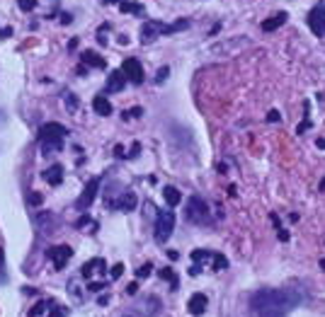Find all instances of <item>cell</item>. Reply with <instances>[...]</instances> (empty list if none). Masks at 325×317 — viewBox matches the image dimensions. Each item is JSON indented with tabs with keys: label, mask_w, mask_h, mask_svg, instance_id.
Returning <instances> with one entry per match:
<instances>
[{
	"label": "cell",
	"mask_w": 325,
	"mask_h": 317,
	"mask_svg": "<svg viewBox=\"0 0 325 317\" xmlns=\"http://www.w3.org/2000/svg\"><path fill=\"white\" fill-rule=\"evenodd\" d=\"M121 73L127 75L129 83H134V85H141L143 83V66H141V61L138 58H124L121 63Z\"/></svg>",
	"instance_id": "obj_8"
},
{
	"label": "cell",
	"mask_w": 325,
	"mask_h": 317,
	"mask_svg": "<svg viewBox=\"0 0 325 317\" xmlns=\"http://www.w3.org/2000/svg\"><path fill=\"white\" fill-rule=\"evenodd\" d=\"M306 22H308V29L316 36H325V5L323 3L316 5V8H311Z\"/></svg>",
	"instance_id": "obj_6"
},
{
	"label": "cell",
	"mask_w": 325,
	"mask_h": 317,
	"mask_svg": "<svg viewBox=\"0 0 325 317\" xmlns=\"http://www.w3.org/2000/svg\"><path fill=\"white\" fill-rule=\"evenodd\" d=\"M93 109H95L97 116H110V114H112V104H110V100H107L104 94H97V97L93 100Z\"/></svg>",
	"instance_id": "obj_14"
},
{
	"label": "cell",
	"mask_w": 325,
	"mask_h": 317,
	"mask_svg": "<svg viewBox=\"0 0 325 317\" xmlns=\"http://www.w3.org/2000/svg\"><path fill=\"white\" fill-rule=\"evenodd\" d=\"M162 199L168 201V206H177L182 201V194L177 187H172V184H168V187H162Z\"/></svg>",
	"instance_id": "obj_16"
},
{
	"label": "cell",
	"mask_w": 325,
	"mask_h": 317,
	"mask_svg": "<svg viewBox=\"0 0 325 317\" xmlns=\"http://www.w3.org/2000/svg\"><path fill=\"white\" fill-rule=\"evenodd\" d=\"M206 305H209V298H206L204 293H194V295L187 300V310H189V312H192L194 317L204 315V312H206Z\"/></svg>",
	"instance_id": "obj_11"
},
{
	"label": "cell",
	"mask_w": 325,
	"mask_h": 317,
	"mask_svg": "<svg viewBox=\"0 0 325 317\" xmlns=\"http://www.w3.org/2000/svg\"><path fill=\"white\" fill-rule=\"evenodd\" d=\"M97 303H100V305H107V303H110V295H100V298H97Z\"/></svg>",
	"instance_id": "obj_40"
},
{
	"label": "cell",
	"mask_w": 325,
	"mask_h": 317,
	"mask_svg": "<svg viewBox=\"0 0 325 317\" xmlns=\"http://www.w3.org/2000/svg\"><path fill=\"white\" fill-rule=\"evenodd\" d=\"M318 189H320V191H325V177H323V182L318 184Z\"/></svg>",
	"instance_id": "obj_43"
},
{
	"label": "cell",
	"mask_w": 325,
	"mask_h": 317,
	"mask_svg": "<svg viewBox=\"0 0 325 317\" xmlns=\"http://www.w3.org/2000/svg\"><path fill=\"white\" fill-rule=\"evenodd\" d=\"M114 155H117V157H127V150H124L121 146H117L114 148Z\"/></svg>",
	"instance_id": "obj_38"
},
{
	"label": "cell",
	"mask_w": 325,
	"mask_h": 317,
	"mask_svg": "<svg viewBox=\"0 0 325 317\" xmlns=\"http://www.w3.org/2000/svg\"><path fill=\"white\" fill-rule=\"evenodd\" d=\"M44 201V196L39 194V191H29V196H27V204L29 206H39Z\"/></svg>",
	"instance_id": "obj_29"
},
{
	"label": "cell",
	"mask_w": 325,
	"mask_h": 317,
	"mask_svg": "<svg viewBox=\"0 0 325 317\" xmlns=\"http://www.w3.org/2000/svg\"><path fill=\"white\" fill-rule=\"evenodd\" d=\"M66 315H68V312H66L63 308H59V305H53V310H51V315H49V317H66Z\"/></svg>",
	"instance_id": "obj_34"
},
{
	"label": "cell",
	"mask_w": 325,
	"mask_h": 317,
	"mask_svg": "<svg viewBox=\"0 0 325 317\" xmlns=\"http://www.w3.org/2000/svg\"><path fill=\"white\" fill-rule=\"evenodd\" d=\"M80 61H83L85 66H90V68H104V66H107V61H104L100 53H95V51H83Z\"/></svg>",
	"instance_id": "obj_15"
},
{
	"label": "cell",
	"mask_w": 325,
	"mask_h": 317,
	"mask_svg": "<svg viewBox=\"0 0 325 317\" xmlns=\"http://www.w3.org/2000/svg\"><path fill=\"white\" fill-rule=\"evenodd\" d=\"M185 218L194 225H209L211 215H209V204L202 196H189L185 206Z\"/></svg>",
	"instance_id": "obj_3"
},
{
	"label": "cell",
	"mask_w": 325,
	"mask_h": 317,
	"mask_svg": "<svg viewBox=\"0 0 325 317\" xmlns=\"http://www.w3.org/2000/svg\"><path fill=\"white\" fill-rule=\"evenodd\" d=\"M138 153H141V143H134V146H131V150L127 153V157H129V160H134Z\"/></svg>",
	"instance_id": "obj_33"
},
{
	"label": "cell",
	"mask_w": 325,
	"mask_h": 317,
	"mask_svg": "<svg viewBox=\"0 0 325 317\" xmlns=\"http://www.w3.org/2000/svg\"><path fill=\"white\" fill-rule=\"evenodd\" d=\"M107 288V281H87V291H93V293H100Z\"/></svg>",
	"instance_id": "obj_26"
},
{
	"label": "cell",
	"mask_w": 325,
	"mask_h": 317,
	"mask_svg": "<svg viewBox=\"0 0 325 317\" xmlns=\"http://www.w3.org/2000/svg\"><path fill=\"white\" fill-rule=\"evenodd\" d=\"M22 291H25L27 295H34V293H37V288H32V286H27V288H22Z\"/></svg>",
	"instance_id": "obj_42"
},
{
	"label": "cell",
	"mask_w": 325,
	"mask_h": 317,
	"mask_svg": "<svg viewBox=\"0 0 325 317\" xmlns=\"http://www.w3.org/2000/svg\"><path fill=\"white\" fill-rule=\"evenodd\" d=\"M12 34V27H3V29H0V36H10Z\"/></svg>",
	"instance_id": "obj_39"
},
{
	"label": "cell",
	"mask_w": 325,
	"mask_h": 317,
	"mask_svg": "<svg viewBox=\"0 0 325 317\" xmlns=\"http://www.w3.org/2000/svg\"><path fill=\"white\" fill-rule=\"evenodd\" d=\"M17 5L22 12H32L37 8V0H17Z\"/></svg>",
	"instance_id": "obj_27"
},
{
	"label": "cell",
	"mask_w": 325,
	"mask_h": 317,
	"mask_svg": "<svg viewBox=\"0 0 325 317\" xmlns=\"http://www.w3.org/2000/svg\"><path fill=\"white\" fill-rule=\"evenodd\" d=\"M209 259H214V252H211V249H194V252H192V262H194V264L204 266Z\"/></svg>",
	"instance_id": "obj_20"
},
{
	"label": "cell",
	"mask_w": 325,
	"mask_h": 317,
	"mask_svg": "<svg viewBox=\"0 0 325 317\" xmlns=\"http://www.w3.org/2000/svg\"><path fill=\"white\" fill-rule=\"evenodd\" d=\"M70 22H73V15L70 12H63L61 15V25H70Z\"/></svg>",
	"instance_id": "obj_36"
},
{
	"label": "cell",
	"mask_w": 325,
	"mask_h": 317,
	"mask_svg": "<svg viewBox=\"0 0 325 317\" xmlns=\"http://www.w3.org/2000/svg\"><path fill=\"white\" fill-rule=\"evenodd\" d=\"M158 274H160V279H165V281L170 283V291H177V286H180V281H177V274L172 271L170 266H165V269H160Z\"/></svg>",
	"instance_id": "obj_19"
},
{
	"label": "cell",
	"mask_w": 325,
	"mask_h": 317,
	"mask_svg": "<svg viewBox=\"0 0 325 317\" xmlns=\"http://www.w3.org/2000/svg\"><path fill=\"white\" fill-rule=\"evenodd\" d=\"M102 266H107V262H104L102 257H95V259H90V262H85V264L80 266V276L90 281V279H93V274H97L95 269H102Z\"/></svg>",
	"instance_id": "obj_12"
},
{
	"label": "cell",
	"mask_w": 325,
	"mask_h": 317,
	"mask_svg": "<svg viewBox=\"0 0 325 317\" xmlns=\"http://www.w3.org/2000/svg\"><path fill=\"white\" fill-rule=\"evenodd\" d=\"M127 85V75L121 70H112L110 77H107V85H104V92L107 94H114V92H121Z\"/></svg>",
	"instance_id": "obj_10"
},
{
	"label": "cell",
	"mask_w": 325,
	"mask_h": 317,
	"mask_svg": "<svg viewBox=\"0 0 325 317\" xmlns=\"http://www.w3.org/2000/svg\"><path fill=\"white\" fill-rule=\"evenodd\" d=\"M97 191H100V177H93V180L85 184L83 194H80V196H78V201H76V208H78V211H87V208L93 206L95 196H97Z\"/></svg>",
	"instance_id": "obj_7"
},
{
	"label": "cell",
	"mask_w": 325,
	"mask_h": 317,
	"mask_svg": "<svg viewBox=\"0 0 325 317\" xmlns=\"http://www.w3.org/2000/svg\"><path fill=\"white\" fill-rule=\"evenodd\" d=\"M44 180H46V184H51V187H59L61 182H63V165H51L49 170L44 172Z\"/></svg>",
	"instance_id": "obj_13"
},
{
	"label": "cell",
	"mask_w": 325,
	"mask_h": 317,
	"mask_svg": "<svg viewBox=\"0 0 325 317\" xmlns=\"http://www.w3.org/2000/svg\"><path fill=\"white\" fill-rule=\"evenodd\" d=\"M323 5H325V0H323Z\"/></svg>",
	"instance_id": "obj_45"
},
{
	"label": "cell",
	"mask_w": 325,
	"mask_h": 317,
	"mask_svg": "<svg viewBox=\"0 0 325 317\" xmlns=\"http://www.w3.org/2000/svg\"><path fill=\"white\" fill-rule=\"evenodd\" d=\"M151 271H153V264H151V262H146L143 266H138L136 279H148V276H151Z\"/></svg>",
	"instance_id": "obj_25"
},
{
	"label": "cell",
	"mask_w": 325,
	"mask_h": 317,
	"mask_svg": "<svg viewBox=\"0 0 325 317\" xmlns=\"http://www.w3.org/2000/svg\"><path fill=\"white\" fill-rule=\"evenodd\" d=\"M121 274H124V264H114V266H112V271H110L112 279H119Z\"/></svg>",
	"instance_id": "obj_32"
},
{
	"label": "cell",
	"mask_w": 325,
	"mask_h": 317,
	"mask_svg": "<svg viewBox=\"0 0 325 317\" xmlns=\"http://www.w3.org/2000/svg\"><path fill=\"white\" fill-rule=\"evenodd\" d=\"M127 293H129V295H136V293H138V286H136V283H129V286H127Z\"/></svg>",
	"instance_id": "obj_37"
},
{
	"label": "cell",
	"mask_w": 325,
	"mask_h": 317,
	"mask_svg": "<svg viewBox=\"0 0 325 317\" xmlns=\"http://www.w3.org/2000/svg\"><path fill=\"white\" fill-rule=\"evenodd\" d=\"M3 266H5V249H0V271H3Z\"/></svg>",
	"instance_id": "obj_41"
},
{
	"label": "cell",
	"mask_w": 325,
	"mask_h": 317,
	"mask_svg": "<svg viewBox=\"0 0 325 317\" xmlns=\"http://www.w3.org/2000/svg\"><path fill=\"white\" fill-rule=\"evenodd\" d=\"M42 143V153L44 155H51V153H59L63 148V141H39Z\"/></svg>",
	"instance_id": "obj_21"
},
{
	"label": "cell",
	"mask_w": 325,
	"mask_h": 317,
	"mask_svg": "<svg viewBox=\"0 0 325 317\" xmlns=\"http://www.w3.org/2000/svg\"><path fill=\"white\" fill-rule=\"evenodd\" d=\"M141 114H143V107H134V109L121 112V116H124V119H136V116H141Z\"/></svg>",
	"instance_id": "obj_28"
},
{
	"label": "cell",
	"mask_w": 325,
	"mask_h": 317,
	"mask_svg": "<svg viewBox=\"0 0 325 317\" xmlns=\"http://www.w3.org/2000/svg\"><path fill=\"white\" fill-rule=\"evenodd\" d=\"M168 75H170V68H168V66H162V68L158 70V75H155V83H162Z\"/></svg>",
	"instance_id": "obj_31"
},
{
	"label": "cell",
	"mask_w": 325,
	"mask_h": 317,
	"mask_svg": "<svg viewBox=\"0 0 325 317\" xmlns=\"http://www.w3.org/2000/svg\"><path fill=\"white\" fill-rule=\"evenodd\" d=\"M172 230H175V213L172 211H165V213H158L155 218V225H153V237L158 245H165L170 240Z\"/></svg>",
	"instance_id": "obj_4"
},
{
	"label": "cell",
	"mask_w": 325,
	"mask_h": 317,
	"mask_svg": "<svg viewBox=\"0 0 325 317\" xmlns=\"http://www.w3.org/2000/svg\"><path fill=\"white\" fill-rule=\"evenodd\" d=\"M119 10L121 12H134V15H143V8L141 5H136V3H119Z\"/></svg>",
	"instance_id": "obj_23"
},
{
	"label": "cell",
	"mask_w": 325,
	"mask_h": 317,
	"mask_svg": "<svg viewBox=\"0 0 325 317\" xmlns=\"http://www.w3.org/2000/svg\"><path fill=\"white\" fill-rule=\"evenodd\" d=\"M267 121H272V124H274V121H282V114L277 112V109H272V112L267 114Z\"/></svg>",
	"instance_id": "obj_35"
},
{
	"label": "cell",
	"mask_w": 325,
	"mask_h": 317,
	"mask_svg": "<svg viewBox=\"0 0 325 317\" xmlns=\"http://www.w3.org/2000/svg\"><path fill=\"white\" fill-rule=\"evenodd\" d=\"M51 305H53L51 300H39L34 308L29 310V317H39V315H44V312H46V308H51Z\"/></svg>",
	"instance_id": "obj_22"
},
{
	"label": "cell",
	"mask_w": 325,
	"mask_h": 317,
	"mask_svg": "<svg viewBox=\"0 0 325 317\" xmlns=\"http://www.w3.org/2000/svg\"><path fill=\"white\" fill-rule=\"evenodd\" d=\"M189 27V19H177V22H172V25H165L160 19H146L141 29H138V36H141V44H151L155 42L158 36L162 34H175V32H182V29H187Z\"/></svg>",
	"instance_id": "obj_2"
},
{
	"label": "cell",
	"mask_w": 325,
	"mask_h": 317,
	"mask_svg": "<svg viewBox=\"0 0 325 317\" xmlns=\"http://www.w3.org/2000/svg\"><path fill=\"white\" fill-rule=\"evenodd\" d=\"M286 17H289V12H279V15L269 17L267 22H262V32H274L277 27H282L286 22Z\"/></svg>",
	"instance_id": "obj_17"
},
{
	"label": "cell",
	"mask_w": 325,
	"mask_h": 317,
	"mask_svg": "<svg viewBox=\"0 0 325 317\" xmlns=\"http://www.w3.org/2000/svg\"><path fill=\"white\" fill-rule=\"evenodd\" d=\"M221 269H228V259L221 252H214V271H221Z\"/></svg>",
	"instance_id": "obj_24"
},
{
	"label": "cell",
	"mask_w": 325,
	"mask_h": 317,
	"mask_svg": "<svg viewBox=\"0 0 325 317\" xmlns=\"http://www.w3.org/2000/svg\"><path fill=\"white\" fill-rule=\"evenodd\" d=\"M46 257H49V262L53 264L56 271H63L66 264L70 262V257H73V249H70L68 245H56V247H51L46 252Z\"/></svg>",
	"instance_id": "obj_5"
},
{
	"label": "cell",
	"mask_w": 325,
	"mask_h": 317,
	"mask_svg": "<svg viewBox=\"0 0 325 317\" xmlns=\"http://www.w3.org/2000/svg\"><path fill=\"white\" fill-rule=\"evenodd\" d=\"M301 291H291V288H262L250 295V310L260 317H274V315H286L294 308H299L303 303Z\"/></svg>",
	"instance_id": "obj_1"
},
{
	"label": "cell",
	"mask_w": 325,
	"mask_h": 317,
	"mask_svg": "<svg viewBox=\"0 0 325 317\" xmlns=\"http://www.w3.org/2000/svg\"><path fill=\"white\" fill-rule=\"evenodd\" d=\"M274 317H284V315H274Z\"/></svg>",
	"instance_id": "obj_44"
},
{
	"label": "cell",
	"mask_w": 325,
	"mask_h": 317,
	"mask_svg": "<svg viewBox=\"0 0 325 317\" xmlns=\"http://www.w3.org/2000/svg\"><path fill=\"white\" fill-rule=\"evenodd\" d=\"M70 131L63 126V124H56V121H49L39 129V141H63Z\"/></svg>",
	"instance_id": "obj_9"
},
{
	"label": "cell",
	"mask_w": 325,
	"mask_h": 317,
	"mask_svg": "<svg viewBox=\"0 0 325 317\" xmlns=\"http://www.w3.org/2000/svg\"><path fill=\"white\" fill-rule=\"evenodd\" d=\"M63 97H66V104H68V109H76V107H78L76 94H73V92H66V94H63Z\"/></svg>",
	"instance_id": "obj_30"
},
{
	"label": "cell",
	"mask_w": 325,
	"mask_h": 317,
	"mask_svg": "<svg viewBox=\"0 0 325 317\" xmlns=\"http://www.w3.org/2000/svg\"><path fill=\"white\" fill-rule=\"evenodd\" d=\"M136 194H131V191H127V194H121L119 199V204L114 206V208H121V211H134L136 208Z\"/></svg>",
	"instance_id": "obj_18"
}]
</instances>
